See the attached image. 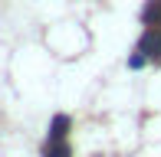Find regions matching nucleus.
<instances>
[{
  "mask_svg": "<svg viewBox=\"0 0 161 157\" xmlns=\"http://www.w3.org/2000/svg\"><path fill=\"white\" fill-rule=\"evenodd\" d=\"M66 131H69V115H56L49 124V141H63Z\"/></svg>",
  "mask_w": 161,
  "mask_h": 157,
  "instance_id": "nucleus-2",
  "label": "nucleus"
},
{
  "mask_svg": "<svg viewBox=\"0 0 161 157\" xmlns=\"http://www.w3.org/2000/svg\"><path fill=\"white\" fill-rule=\"evenodd\" d=\"M46 157H72V151H69V144H66V141H49Z\"/></svg>",
  "mask_w": 161,
  "mask_h": 157,
  "instance_id": "nucleus-4",
  "label": "nucleus"
},
{
  "mask_svg": "<svg viewBox=\"0 0 161 157\" xmlns=\"http://www.w3.org/2000/svg\"><path fill=\"white\" fill-rule=\"evenodd\" d=\"M138 53H145L148 59H161V26H148V33L138 43Z\"/></svg>",
  "mask_w": 161,
  "mask_h": 157,
  "instance_id": "nucleus-1",
  "label": "nucleus"
},
{
  "mask_svg": "<svg viewBox=\"0 0 161 157\" xmlns=\"http://www.w3.org/2000/svg\"><path fill=\"white\" fill-rule=\"evenodd\" d=\"M142 17H145L148 26H161V0H148L145 10H142Z\"/></svg>",
  "mask_w": 161,
  "mask_h": 157,
  "instance_id": "nucleus-3",
  "label": "nucleus"
},
{
  "mask_svg": "<svg viewBox=\"0 0 161 157\" xmlns=\"http://www.w3.org/2000/svg\"><path fill=\"white\" fill-rule=\"evenodd\" d=\"M145 59H148V56L138 53V56H131V59H128V66H131V69H142V66H145Z\"/></svg>",
  "mask_w": 161,
  "mask_h": 157,
  "instance_id": "nucleus-5",
  "label": "nucleus"
}]
</instances>
